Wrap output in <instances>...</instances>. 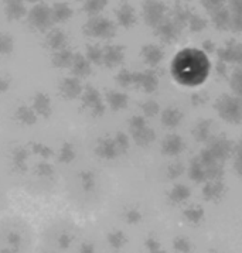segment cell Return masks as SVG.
Masks as SVG:
<instances>
[{
    "mask_svg": "<svg viewBox=\"0 0 242 253\" xmlns=\"http://www.w3.org/2000/svg\"><path fill=\"white\" fill-rule=\"evenodd\" d=\"M189 177L194 182H207V172L198 156L193 157L189 166Z\"/></svg>",
    "mask_w": 242,
    "mask_h": 253,
    "instance_id": "cb8c5ba5",
    "label": "cell"
},
{
    "mask_svg": "<svg viewBox=\"0 0 242 253\" xmlns=\"http://www.w3.org/2000/svg\"><path fill=\"white\" fill-rule=\"evenodd\" d=\"M78 238L80 236L74 223L65 219H54L43 228L40 245L62 253H71Z\"/></svg>",
    "mask_w": 242,
    "mask_h": 253,
    "instance_id": "3957f363",
    "label": "cell"
},
{
    "mask_svg": "<svg viewBox=\"0 0 242 253\" xmlns=\"http://www.w3.org/2000/svg\"><path fill=\"white\" fill-rule=\"evenodd\" d=\"M31 108L37 113V116H43V118H48L52 113V102H51L50 96L43 93V92H37L33 96L31 101Z\"/></svg>",
    "mask_w": 242,
    "mask_h": 253,
    "instance_id": "9a60e30c",
    "label": "cell"
},
{
    "mask_svg": "<svg viewBox=\"0 0 242 253\" xmlns=\"http://www.w3.org/2000/svg\"><path fill=\"white\" fill-rule=\"evenodd\" d=\"M133 86L142 88L145 92L151 93V92L156 91L157 86H159V78L151 70L135 72V75H133Z\"/></svg>",
    "mask_w": 242,
    "mask_h": 253,
    "instance_id": "7c38bea8",
    "label": "cell"
},
{
    "mask_svg": "<svg viewBox=\"0 0 242 253\" xmlns=\"http://www.w3.org/2000/svg\"><path fill=\"white\" fill-rule=\"evenodd\" d=\"M116 17H118L119 24H121L122 27H125V29H131L136 23L135 10H133V7H132L131 4H128V3H123L121 7L116 10Z\"/></svg>",
    "mask_w": 242,
    "mask_h": 253,
    "instance_id": "603a6c76",
    "label": "cell"
},
{
    "mask_svg": "<svg viewBox=\"0 0 242 253\" xmlns=\"http://www.w3.org/2000/svg\"><path fill=\"white\" fill-rule=\"evenodd\" d=\"M82 105L84 108H87L88 111L91 112L92 116L95 118H99L105 113V105L102 102L101 93L98 89H95L94 86H87L84 91H82Z\"/></svg>",
    "mask_w": 242,
    "mask_h": 253,
    "instance_id": "ba28073f",
    "label": "cell"
},
{
    "mask_svg": "<svg viewBox=\"0 0 242 253\" xmlns=\"http://www.w3.org/2000/svg\"><path fill=\"white\" fill-rule=\"evenodd\" d=\"M75 157H77V150L72 143H64L57 154L58 163L61 164H71L75 160Z\"/></svg>",
    "mask_w": 242,
    "mask_h": 253,
    "instance_id": "f1b7e54d",
    "label": "cell"
},
{
    "mask_svg": "<svg viewBox=\"0 0 242 253\" xmlns=\"http://www.w3.org/2000/svg\"><path fill=\"white\" fill-rule=\"evenodd\" d=\"M125 58L123 47L121 45H108L103 48V64L108 68L118 67Z\"/></svg>",
    "mask_w": 242,
    "mask_h": 253,
    "instance_id": "d6986e66",
    "label": "cell"
},
{
    "mask_svg": "<svg viewBox=\"0 0 242 253\" xmlns=\"http://www.w3.org/2000/svg\"><path fill=\"white\" fill-rule=\"evenodd\" d=\"M183 112L177 108L169 106L164 111L161 112V123L163 126H166L167 129H174L180 125V122L183 121Z\"/></svg>",
    "mask_w": 242,
    "mask_h": 253,
    "instance_id": "44dd1931",
    "label": "cell"
},
{
    "mask_svg": "<svg viewBox=\"0 0 242 253\" xmlns=\"http://www.w3.org/2000/svg\"><path fill=\"white\" fill-rule=\"evenodd\" d=\"M113 139H115V143H116L121 154H125L129 150V137H128V134H125L123 132H119L113 136Z\"/></svg>",
    "mask_w": 242,
    "mask_h": 253,
    "instance_id": "7bdbcfd3",
    "label": "cell"
},
{
    "mask_svg": "<svg viewBox=\"0 0 242 253\" xmlns=\"http://www.w3.org/2000/svg\"><path fill=\"white\" fill-rule=\"evenodd\" d=\"M190 197V188L187 185L183 184H177L172 188V191L169 194V198L172 200L173 203H183Z\"/></svg>",
    "mask_w": 242,
    "mask_h": 253,
    "instance_id": "836d02e7",
    "label": "cell"
},
{
    "mask_svg": "<svg viewBox=\"0 0 242 253\" xmlns=\"http://www.w3.org/2000/svg\"><path fill=\"white\" fill-rule=\"evenodd\" d=\"M230 86H231L234 95L242 99V65L237 67L232 71L231 78H230Z\"/></svg>",
    "mask_w": 242,
    "mask_h": 253,
    "instance_id": "d6a6232c",
    "label": "cell"
},
{
    "mask_svg": "<svg viewBox=\"0 0 242 253\" xmlns=\"http://www.w3.org/2000/svg\"><path fill=\"white\" fill-rule=\"evenodd\" d=\"M133 75H135V72L128 71V70H121L119 74L116 75V82L123 88L133 86Z\"/></svg>",
    "mask_w": 242,
    "mask_h": 253,
    "instance_id": "ab89813d",
    "label": "cell"
},
{
    "mask_svg": "<svg viewBox=\"0 0 242 253\" xmlns=\"http://www.w3.org/2000/svg\"><path fill=\"white\" fill-rule=\"evenodd\" d=\"M215 111L222 121L232 125L242 122V99L235 95H222L215 101Z\"/></svg>",
    "mask_w": 242,
    "mask_h": 253,
    "instance_id": "277c9868",
    "label": "cell"
},
{
    "mask_svg": "<svg viewBox=\"0 0 242 253\" xmlns=\"http://www.w3.org/2000/svg\"><path fill=\"white\" fill-rule=\"evenodd\" d=\"M227 1H228V0H201V4L202 7L208 11V14H210L212 11L218 10V9L224 7V6L227 4Z\"/></svg>",
    "mask_w": 242,
    "mask_h": 253,
    "instance_id": "f6af8a7d",
    "label": "cell"
},
{
    "mask_svg": "<svg viewBox=\"0 0 242 253\" xmlns=\"http://www.w3.org/2000/svg\"><path fill=\"white\" fill-rule=\"evenodd\" d=\"M227 3L232 14L242 17V0H228Z\"/></svg>",
    "mask_w": 242,
    "mask_h": 253,
    "instance_id": "681fc988",
    "label": "cell"
},
{
    "mask_svg": "<svg viewBox=\"0 0 242 253\" xmlns=\"http://www.w3.org/2000/svg\"><path fill=\"white\" fill-rule=\"evenodd\" d=\"M184 215H186L190 221H193V222H197V221H200L202 218V210L201 208L193 207V208H189V210L184 212Z\"/></svg>",
    "mask_w": 242,
    "mask_h": 253,
    "instance_id": "c3c4849f",
    "label": "cell"
},
{
    "mask_svg": "<svg viewBox=\"0 0 242 253\" xmlns=\"http://www.w3.org/2000/svg\"><path fill=\"white\" fill-rule=\"evenodd\" d=\"M30 150L34 153L36 156H39L40 159H44V160H48L51 156L54 154L52 150H51V147H48L47 144H44V143H41V142H37V143H34V144H31Z\"/></svg>",
    "mask_w": 242,
    "mask_h": 253,
    "instance_id": "74e56055",
    "label": "cell"
},
{
    "mask_svg": "<svg viewBox=\"0 0 242 253\" xmlns=\"http://www.w3.org/2000/svg\"><path fill=\"white\" fill-rule=\"evenodd\" d=\"M13 118L21 126H33L37 122V113L31 105H19L13 113Z\"/></svg>",
    "mask_w": 242,
    "mask_h": 253,
    "instance_id": "e0dca14e",
    "label": "cell"
},
{
    "mask_svg": "<svg viewBox=\"0 0 242 253\" xmlns=\"http://www.w3.org/2000/svg\"><path fill=\"white\" fill-rule=\"evenodd\" d=\"M207 26H208V21H207V19L201 17L200 14L192 13L190 19H189V24H187V27L190 29L192 33H200V31L204 30Z\"/></svg>",
    "mask_w": 242,
    "mask_h": 253,
    "instance_id": "d590c367",
    "label": "cell"
},
{
    "mask_svg": "<svg viewBox=\"0 0 242 253\" xmlns=\"http://www.w3.org/2000/svg\"><path fill=\"white\" fill-rule=\"evenodd\" d=\"M186 144L184 140L179 134H167L163 142H161V153L169 156V157H174V156H179L180 153L184 150Z\"/></svg>",
    "mask_w": 242,
    "mask_h": 253,
    "instance_id": "4fadbf2b",
    "label": "cell"
},
{
    "mask_svg": "<svg viewBox=\"0 0 242 253\" xmlns=\"http://www.w3.org/2000/svg\"><path fill=\"white\" fill-rule=\"evenodd\" d=\"M132 139L135 140V143L138 144V146H141V147H146V146H149L151 143L154 142V139H156V133L153 129H150L147 125L146 126H143L141 129H138V130H132Z\"/></svg>",
    "mask_w": 242,
    "mask_h": 253,
    "instance_id": "7402d4cb",
    "label": "cell"
},
{
    "mask_svg": "<svg viewBox=\"0 0 242 253\" xmlns=\"http://www.w3.org/2000/svg\"><path fill=\"white\" fill-rule=\"evenodd\" d=\"M192 101L194 106H201L207 102V96L204 93H194L192 96Z\"/></svg>",
    "mask_w": 242,
    "mask_h": 253,
    "instance_id": "db71d44e",
    "label": "cell"
},
{
    "mask_svg": "<svg viewBox=\"0 0 242 253\" xmlns=\"http://www.w3.org/2000/svg\"><path fill=\"white\" fill-rule=\"evenodd\" d=\"M202 51H204L205 54H211V52L215 51V44H214L211 40H205L202 42Z\"/></svg>",
    "mask_w": 242,
    "mask_h": 253,
    "instance_id": "9f6ffc18",
    "label": "cell"
},
{
    "mask_svg": "<svg viewBox=\"0 0 242 253\" xmlns=\"http://www.w3.org/2000/svg\"><path fill=\"white\" fill-rule=\"evenodd\" d=\"M116 33L113 23L103 17H95L87 24V34L98 39H112Z\"/></svg>",
    "mask_w": 242,
    "mask_h": 253,
    "instance_id": "9c48e42d",
    "label": "cell"
},
{
    "mask_svg": "<svg viewBox=\"0 0 242 253\" xmlns=\"http://www.w3.org/2000/svg\"><path fill=\"white\" fill-rule=\"evenodd\" d=\"M106 3H108V0H88L85 9H87V11H90L91 14H97L106 6Z\"/></svg>",
    "mask_w": 242,
    "mask_h": 253,
    "instance_id": "bcb514c9",
    "label": "cell"
},
{
    "mask_svg": "<svg viewBox=\"0 0 242 253\" xmlns=\"http://www.w3.org/2000/svg\"><path fill=\"white\" fill-rule=\"evenodd\" d=\"M183 29L184 27L182 24H179L170 14H167V17L161 21L153 31L164 44H173V42L179 41L183 33Z\"/></svg>",
    "mask_w": 242,
    "mask_h": 253,
    "instance_id": "8992f818",
    "label": "cell"
},
{
    "mask_svg": "<svg viewBox=\"0 0 242 253\" xmlns=\"http://www.w3.org/2000/svg\"><path fill=\"white\" fill-rule=\"evenodd\" d=\"M141 55L143 61L149 65V67H157L164 58V51L161 50L159 45L154 44H147L145 45L141 51Z\"/></svg>",
    "mask_w": 242,
    "mask_h": 253,
    "instance_id": "2e32d148",
    "label": "cell"
},
{
    "mask_svg": "<svg viewBox=\"0 0 242 253\" xmlns=\"http://www.w3.org/2000/svg\"><path fill=\"white\" fill-rule=\"evenodd\" d=\"M27 160H29V150L26 147H14L11 150L10 154V162L11 169L14 171L21 172L27 169Z\"/></svg>",
    "mask_w": 242,
    "mask_h": 253,
    "instance_id": "ffe728a7",
    "label": "cell"
},
{
    "mask_svg": "<svg viewBox=\"0 0 242 253\" xmlns=\"http://www.w3.org/2000/svg\"><path fill=\"white\" fill-rule=\"evenodd\" d=\"M184 170H186V169H184V166H183L182 163H172V164L167 167V177H169L170 180H176V178H179L180 175H183Z\"/></svg>",
    "mask_w": 242,
    "mask_h": 253,
    "instance_id": "ee69618b",
    "label": "cell"
},
{
    "mask_svg": "<svg viewBox=\"0 0 242 253\" xmlns=\"http://www.w3.org/2000/svg\"><path fill=\"white\" fill-rule=\"evenodd\" d=\"M34 253H62L60 251H55V249H51L48 246H44V245H40L39 248H37V251Z\"/></svg>",
    "mask_w": 242,
    "mask_h": 253,
    "instance_id": "91938a15",
    "label": "cell"
},
{
    "mask_svg": "<svg viewBox=\"0 0 242 253\" xmlns=\"http://www.w3.org/2000/svg\"><path fill=\"white\" fill-rule=\"evenodd\" d=\"M87 58L91 64H95V65L103 64V50L98 45H91L87 51Z\"/></svg>",
    "mask_w": 242,
    "mask_h": 253,
    "instance_id": "f35d334b",
    "label": "cell"
},
{
    "mask_svg": "<svg viewBox=\"0 0 242 253\" xmlns=\"http://www.w3.org/2000/svg\"><path fill=\"white\" fill-rule=\"evenodd\" d=\"M211 17V23L214 24V27L220 31L230 30V21H231V10L228 6H224L218 10L210 13Z\"/></svg>",
    "mask_w": 242,
    "mask_h": 253,
    "instance_id": "ac0fdd59",
    "label": "cell"
},
{
    "mask_svg": "<svg viewBox=\"0 0 242 253\" xmlns=\"http://www.w3.org/2000/svg\"><path fill=\"white\" fill-rule=\"evenodd\" d=\"M234 154H235L234 169H235L237 174L242 178V143L237 147V149H234Z\"/></svg>",
    "mask_w": 242,
    "mask_h": 253,
    "instance_id": "7dc6e473",
    "label": "cell"
},
{
    "mask_svg": "<svg viewBox=\"0 0 242 253\" xmlns=\"http://www.w3.org/2000/svg\"><path fill=\"white\" fill-rule=\"evenodd\" d=\"M176 248L182 252H187L189 251V243L186 242L184 239H177L176 241Z\"/></svg>",
    "mask_w": 242,
    "mask_h": 253,
    "instance_id": "680465c9",
    "label": "cell"
},
{
    "mask_svg": "<svg viewBox=\"0 0 242 253\" xmlns=\"http://www.w3.org/2000/svg\"><path fill=\"white\" fill-rule=\"evenodd\" d=\"M210 67V61L204 51L186 48L173 58L170 71L173 80L183 86H198L208 78Z\"/></svg>",
    "mask_w": 242,
    "mask_h": 253,
    "instance_id": "6da1fadb",
    "label": "cell"
},
{
    "mask_svg": "<svg viewBox=\"0 0 242 253\" xmlns=\"http://www.w3.org/2000/svg\"><path fill=\"white\" fill-rule=\"evenodd\" d=\"M215 71H217V75L220 77H225L227 75V64L224 61H220L217 62V67H215Z\"/></svg>",
    "mask_w": 242,
    "mask_h": 253,
    "instance_id": "11a10c76",
    "label": "cell"
},
{
    "mask_svg": "<svg viewBox=\"0 0 242 253\" xmlns=\"http://www.w3.org/2000/svg\"><path fill=\"white\" fill-rule=\"evenodd\" d=\"M30 226L20 218L0 221V253H30Z\"/></svg>",
    "mask_w": 242,
    "mask_h": 253,
    "instance_id": "7a4b0ae2",
    "label": "cell"
},
{
    "mask_svg": "<svg viewBox=\"0 0 242 253\" xmlns=\"http://www.w3.org/2000/svg\"><path fill=\"white\" fill-rule=\"evenodd\" d=\"M106 241L109 243V246L113 248V249H121L122 246H123V243H125V236L119 231H113V232L108 233Z\"/></svg>",
    "mask_w": 242,
    "mask_h": 253,
    "instance_id": "60d3db41",
    "label": "cell"
},
{
    "mask_svg": "<svg viewBox=\"0 0 242 253\" xmlns=\"http://www.w3.org/2000/svg\"><path fill=\"white\" fill-rule=\"evenodd\" d=\"M230 30L234 33H242V17L235 16L231 13V21H230Z\"/></svg>",
    "mask_w": 242,
    "mask_h": 253,
    "instance_id": "f907efd6",
    "label": "cell"
},
{
    "mask_svg": "<svg viewBox=\"0 0 242 253\" xmlns=\"http://www.w3.org/2000/svg\"><path fill=\"white\" fill-rule=\"evenodd\" d=\"M82 85H81L80 78L77 77H68L64 78L60 84V93L65 99H75L82 95Z\"/></svg>",
    "mask_w": 242,
    "mask_h": 253,
    "instance_id": "5bb4252c",
    "label": "cell"
},
{
    "mask_svg": "<svg viewBox=\"0 0 242 253\" xmlns=\"http://www.w3.org/2000/svg\"><path fill=\"white\" fill-rule=\"evenodd\" d=\"M71 253H98V248H97V243L91 239H87V238L80 239L78 238Z\"/></svg>",
    "mask_w": 242,
    "mask_h": 253,
    "instance_id": "e575fe53",
    "label": "cell"
},
{
    "mask_svg": "<svg viewBox=\"0 0 242 253\" xmlns=\"http://www.w3.org/2000/svg\"><path fill=\"white\" fill-rule=\"evenodd\" d=\"M142 10H143V20L153 30L169 14L167 13L169 11L167 6L160 0H145L143 6H142Z\"/></svg>",
    "mask_w": 242,
    "mask_h": 253,
    "instance_id": "5b68a950",
    "label": "cell"
},
{
    "mask_svg": "<svg viewBox=\"0 0 242 253\" xmlns=\"http://www.w3.org/2000/svg\"><path fill=\"white\" fill-rule=\"evenodd\" d=\"M192 13L193 11L190 10L189 7H184L183 4L177 3V4H176V6L172 9L170 16H172L173 19L177 21L179 24H182L183 27H186V26L189 24V19H190Z\"/></svg>",
    "mask_w": 242,
    "mask_h": 253,
    "instance_id": "4dcf8cb0",
    "label": "cell"
},
{
    "mask_svg": "<svg viewBox=\"0 0 242 253\" xmlns=\"http://www.w3.org/2000/svg\"><path fill=\"white\" fill-rule=\"evenodd\" d=\"M95 154L102 160H115L121 156V152L113 137H101L95 146Z\"/></svg>",
    "mask_w": 242,
    "mask_h": 253,
    "instance_id": "8fae6325",
    "label": "cell"
},
{
    "mask_svg": "<svg viewBox=\"0 0 242 253\" xmlns=\"http://www.w3.org/2000/svg\"><path fill=\"white\" fill-rule=\"evenodd\" d=\"M80 187L85 194H91L97 188V175L90 170L81 171L80 174Z\"/></svg>",
    "mask_w": 242,
    "mask_h": 253,
    "instance_id": "f546056e",
    "label": "cell"
},
{
    "mask_svg": "<svg viewBox=\"0 0 242 253\" xmlns=\"http://www.w3.org/2000/svg\"><path fill=\"white\" fill-rule=\"evenodd\" d=\"M224 193V182L222 180H210L205 182L202 188V195L207 201H214L218 200Z\"/></svg>",
    "mask_w": 242,
    "mask_h": 253,
    "instance_id": "d4e9b609",
    "label": "cell"
},
{
    "mask_svg": "<svg viewBox=\"0 0 242 253\" xmlns=\"http://www.w3.org/2000/svg\"><path fill=\"white\" fill-rule=\"evenodd\" d=\"M72 61H74V55L71 54L70 51H58L55 55H54V64L58 67V68H67L72 65Z\"/></svg>",
    "mask_w": 242,
    "mask_h": 253,
    "instance_id": "8d00e7d4",
    "label": "cell"
},
{
    "mask_svg": "<svg viewBox=\"0 0 242 253\" xmlns=\"http://www.w3.org/2000/svg\"><path fill=\"white\" fill-rule=\"evenodd\" d=\"M125 218L128 222H138L141 219V212L138 210H129L128 212L125 213Z\"/></svg>",
    "mask_w": 242,
    "mask_h": 253,
    "instance_id": "f5cc1de1",
    "label": "cell"
},
{
    "mask_svg": "<svg viewBox=\"0 0 242 253\" xmlns=\"http://www.w3.org/2000/svg\"><path fill=\"white\" fill-rule=\"evenodd\" d=\"M34 174H36L40 180H43V181H44V180L48 181V180H52V178H54L55 171H54V167L51 166L50 163L41 162L36 166Z\"/></svg>",
    "mask_w": 242,
    "mask_h": 253,
    "instance_id": "1f68e13d",
    "label": "cell"
},
{
    "mask_svg": "<svg viewBox=\"0 0 242 253\" xmlns=\"http://www.w3.org/2000/svg\"><path fill=\"white\" fill-rule=\"evenodd\" d=\"M10 80L6 75L0 74V95L1 93H6V92L10 89Z\"/></svg>",
    "mask_w": 242,
    "mask_h": 253,
    "instance_id": "816d5d0a",
    "label": "cell"
},
{
    "mask_svg": "<svg viewBox=\"0 0 242 253\" xmlns=\"http://www.w3.org/2000/svg\"><path fill=\"white\" fill-rule=\"evenodd\" d=\"M205 150L210 153L217 162L224 164L234 153V144L224 136H221V137H211L207 142Z\"/></svg>",
    "mask_w": 242,
    "mask_h": 253,
    "instance_id": "52a82bcc",
    "label": "cell"
},
{
    "mask_svg": "<svg viewBox=\"0 0 242 253\" xmlns=\"http://www.w3.org/2000/svg\"><path fill=\"white\" fill-rule=\"evenodd\" d=\"M241 143H242V142H241Z\"/></svg>",
    "mask_w": 242,
    "mask_h": 253,
    "instance_id": "6125c7cd",
    "label": "cell"
},
{
    "mask_svg": "<svg viewBox=\"0 0 242 253\" xmlns=\"http://www.w3.org/2000/svg\"><path fill=\"white\" fill-rule=\"evenodd\" d=\"M183 1H189V0H183Z\"/></svg>",
    "mask_w": 242,
    "mask_h": 253,
    "instance_id": "94428289",
    "label": "cell"
},
{
    "mask_svg": "<svg viewBox=\"0 0 242 253\" xmlns=\"http://www.w3.org/2000/svg\"><path fill=\"white\" fill-rule=\"evenodd\" d=\"M106 102H108L112 111H122L128 106L129 96L123 92L109 91L106 93Z\"/></svg>",
    "mask_w": 242,
    "mask_h": 253,
    "instance_id": "484cf974",
    "label": "cell"
},
{
    "mask_svg": "<svg viewBox=\"0 0 242 253\" xmlns=\"http://www.w3.org/2000/svg\"><path fill=\"white\" fill-rule=\"evenodd\" d=\"M142 111L145 113V116L147 118H154L156 115H159L160 112V106L156 101H146L142 105Z\"/></svg>",
    "mask_w": 242,
    "mask_h": 253,
    "instance_id": "b9f144b4",
    "label": "cell"
},
{
    "mask_svg": "<svg viewBox=\"0 0 242 253\" xmlns=\"http://www.w3.org/2000/svg\"><path fill=\"white\" fill-rule=\"evenodd\" d=\"M218 60L224 61L225 64H234L237 67L242 65V42L235 40L228 41L224 47L217 51Z\"/></svg>",
    "mask_w": 242,
    "mask_h": 253,
    "instance_id": "30bf717a",
    "label": "cell"
},
{
    "mask_svg": "<svg viewBox=\"0 0 242 253\" xmlns=\"http://www.w3.org/2000/svg\"><path fill=\"white\" fill-rule=\"evenodd\" d=\"M72 74L77 78H85L91 74V62L88 58L82 57V55H75L74 61H72Z\"/></svg>",
    "mask_w": 242,
    "mask_h": 253,
    "instance_id": "4316f807",
    "label": "cell"
},
{
    "mask_svg": "<svg viewBox=\"0 0 242 253\" xmlns=\"http://www.w3.org/2000/svg\"><path fill=\"white\" fill-rule=\"evenodd\" d=\"M11 50L10 41L4 37H0V52H9Z\"/></svg>",
    "mask_w": 242,
    "mask_h": 253,
    "instance_id": "6f0895ef",
    "label": "cell"
},
{
    "mask_svg": "<svg viewBox=\"0 0 242 253\" xmlns=\"http://www.w3.org/2000/svg\"><path fill=\"white\" fill-rule=\"evenodd\" d=\"M193 137L197 142H208L211 139V121H200L193 129Z\"/></svg>",
    "mask_w": 242,
    "mask_h": 253,
    "instance_id": "83f0119b",
    "label": "cell"
}]
</instances>
